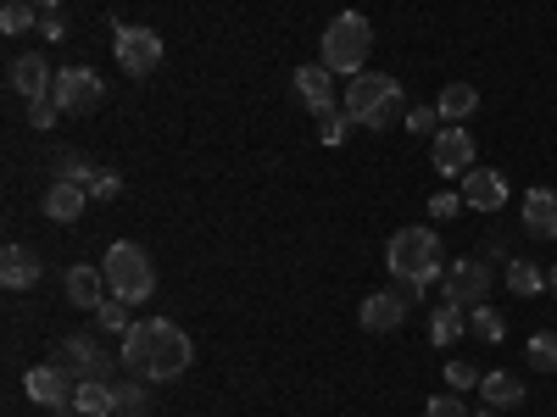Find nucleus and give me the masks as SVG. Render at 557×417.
Instances as JSON below:
<instances>
[{
    "mask_svg": "<svg viewBox=\"0 0 557 417\" xmlns=\"http://www.w3.org/2000/svg\"><path fill=\"white\" fill-rule=\"evenodd\" d=\"M112 56L123 62L128 78H151V73L162 67V34H157V28H139V23H117Z\"/></svg>",
    "mask_w": 557,
    "mask_h": 417,
    "instance_id": "39448f33",
    "label": "nucleus"
},
{
    "mask_svg": "<svg viewBox=\"0 0 557 417\" xmlns=\"http://www.w3.org/2000/svg\"><path fill=\"white\" fill-rule=\"evenodd\" d=\"M368 51H374V23H368L362 12H341L330 28H323V67H330V73L357 78Z\"/></svg>",
    "mask_w": 557,
    "mask_h": 417,
    "instance_id": "7ed1b4c3",
    "label": "nucleus"
},
{
    "mask_svg": "<svg viewBox=\"0 0 557 417\" xmlns=\"http://www.w3.org/2000/svg\"><path fill=\"white\" fill-rule=\"evenodd\" d=\"M28 28H39V7L34 0H7L0 7V34H28Z\"/></svg>",
    "mask_w": 557,
    "mask_h": 417,
    "instance_id": "b1692460",
    "label": "nucleus"
},
{
    "mask_svg": "<svg viewBox=\"0 0 557 417\" xmlns=\"http://www.w3.org/2000/svg\"><path fill=\"white\" fill-rule=\"evenodd\" d=\"M462 329H469V306H457V301H441L435 312H430V340L435 345H451Z\"/></svg>",
    "mask_w": 557,
    "mask_h": 417,
    "instance_id": "4be33fe9",
    "label": "nucleus"
},
{
    "mask_svg": "<svg viewBox=\"0 0 557 417\" xmlns=\"http://www.w3.org/2000/svg\"><path fill=\"white\" fill-rule=\"evenodd\" d=\"M335 78H341V73H330L323 62H301V67H296V101H301L307 112H318V117H330V112H335Z\"/></svg>",
    "mask_w": 557,
    "mask_h": 417,
    "instance_id": "9b49d317",
    "label": "nucleus"
},
{
    "mask_svg": "<svg viewBox=\"0 0 557 417\" xmlns=\"http://www.w3.org/2000/svg\"><path fill=\"white\" fill-rule=\"evenodd\" d=\"M430 212H435V223H446V217H457V212H462V195H435V201H430Z\"/></svg>",
    "mask_w": 557,
    "mask_h": 417,
    "instance_id": "4c0bfd02",
    "label": "nucleus"
},
{
    "mask_svg": "<svg viewBox=\"0 0 557 417\" xmlns=\"http://www.w3.org/2000/svg\"><path fill=\"white\" fill-rule=\"evenodd\" d=\"M524 235L557 240V190H546V184H535V190L524 195Z\"/></svg>",
    "mask_w": 557,
    "mask_h": 417,
    "instance_id": "dca6fc26",
    "label": "nucleus"
},
{
    "mask_svg": "<svg viewBox=\"0 0 557 417\" xmlns=\"http://www.w3.org/2000/svg\"><path fill=\"white\" fill-rule=\"evenodd\" d=\"M0 285L7 290H34L39 285V256L28 245H7L0 251Z\"/></svg>",
    "mask_w": 557,
    "mask_h": 417,
    "instance_id": "6ab92c4d",
    "label": "nucleus"
},
{
    "mask_svg": "<svg viewBox=\"0 0 557 417\" xmlns=\"http://www.w3.org/2000/svg\"><path fill=\"white\" fill-rule=\"evenodd\" d=\"M441 123H462V117H474L480 112V89L474 84H446L441 89V101H435Z\"/></svg>",
    "mask_w": 557,
    "mask_h": 417,
    "instance_id": "412c9836",
    "label": "nucleus"
},
{
    "mask_svg": "<svg viewBox=\"0 0 557 417\" xmlns=\"http://www.w3.org/2000/svg\"><path fill=\"white\" fill-rule=\"evenodd\" d=\"M34 34H45V39H67V23H62V12H45Z\"/></svg>",
    "mask_w": 557,
    "mask_h": 417,
    "instance_id": "e433bc0d",
    "label": "nucleus"
},
{
    "mask_svg": "<svg viewBox=\"0 0 557 417\" xmlns=\"http://www.w3.org/2000/svg\"><path fill=\"white\" fill-rule=\"evenodd\" d=\"M396 96H401V84H396L391 73H357V78L346 84V117L368 128Z\"/></svg>",
    "mask_w": 557,
    "mask_h": 417,
    "instance_id": "423d86ee",
    "label": "nucleus"
},
{
    "mask_svg": "<svg viewBox=\"0 0 557 417\" xmlns=\"http://www.w3.org/2000/svg\"><path fill=\"white\" fill-rule=\"evenodd\" d=\"M51 84H57V73L45 67V56H17L12 62V89L23 101H45V96H51Z\"/></svg>",
    "mask_w": 557,
    "mask_h": 417,
    "instance_id": "f3484780",
    "label": "nucleus"
},
{
    "mask_svg": "<svg viewBox=\"0 0 557 417\" xmlns=\"http://www.w3.org/2000/svg\"><path fill=\"white\" fill-rule=\"evenodd\" d=\"M123 195V178L117 173H101L96 184H89V201H117Z\"/></svg>",
    "mask_w": 557,
    "mask_h": 417,
    "instance_id": "72a5a7b5",
    "label": "nucleus"
},
{
    "mask_svg": "<svg viewBox=\"0 0 557 417\" xmlns=\"http://www.w3.org/2000/svg\"><path fill=\"white\" fill-rule=\"evenodd\" d=\"M34 7H39V12H57V7H62V0H34Z\"/></svg>",
    "mask_w": 557,
    "mask_h": 417,
    "instance_id": "58836bf2",
    "label": "nucleus"
},
{
    "mask_svg": "<svg viewBox=\"0 0 557 417\" xmlns=\"http://www.w3.org/2000/svg\"><path fill=\"white\" fill-rule=\"evenodd\" d=\"M435 123H441V112L435 106H407V134H418V139H424V134H435Z\"/></svg>",
    "mask_w": 557,
    "mask_h": 417,
    "instance_id": "2f4dec72",
    "label": "nucleus"
},
{
    "mask_svg": "<svg viewBox=\"0 0 557 417\" xmlns=\"http://www.w3.org/2000/svg\"><path fill=\"white\" fill-rule=\"evenodd\" d=\"M441 240H435V228H424V223H412V228H396L391 235V245H385V267H391V278H401L407 285V306L412 301H424V290L441 278Z\"/></svg>",
    "mask_w": 557,
    "mask_h": 417,
    "instance_id": "f03ea898",
    "label": "nucleus"
},
{
    "mask_svg": "<svg viewBox=\"0 0 557 417\" xmlns=\"http://www.w3.org/2000/svg\"><path fill=\"white\" fill-rule=\"evenodd\" d=\"M457 195H462V206H469V212H502L507 206V178L496 167H469Z\"/></svg>",
    "mask_w": 557,
    "mask_h": 417,
    "instance_id": "ddd939ff",
    "label": "nucleus"
},
{
    "mask_svg": "<svg viewBox=\"0 0 557 417\" xmlns=\"http://www.w3.org/2000/svg\"><path fill=\"white\" fill-rule=\"evenodd\" d=\"M101 273H107V290H112L117 301H128V306L157 295V267H151L146 245H134V240H117V245L107 251Z\"/></svg>",
    "mask_w": 557,
    "mask_h": 417,
    "instance_id": "20e7f679",
    "label": "nucleus"
},
{
    "mask_svg": "<svg viewBox=\"0 0 557 417\" xmlns=\"http://www.w3.org/2000/svg\"><path fill=\"white\" fill-rule=\"evenodd\" d=\"M51 162H57V178H67V184H84V190H89V184H96V178H101V173H96V167H89V162H84L78 151H57Z\"/></svg>",
    "mask_w": 557,
    "mask_h": 417,
    "instance_id": "cd10ccee",
    "label": "nucleus"
},
{
    "mask_svg": "<svg viewBox=\"0 0 557 417\" xmlns=\"http://www.w3.org/2000/svg\"><path fill=\"white\" fill-rule=\"evenodd\" d=\"M107 295H112V290H107V273H101V267H67V301H73L78 312H96Z\"/></svg>",
    "mask_w": 557,
    "mask_h": 417,
    "instance_id": "a211bd4d",
    "label": "nucleus"
},
{
    "mask_svg": "<svg viewBox=\"0 0 557 417\" xmlns=\"http://www.w3.org/2000/svg\"><path fill=\"white\" fill-rule=\"evenodd\" d=\"M524 356H530V367H535V374H557V334H552V329L530 334Z\"/></svg>",
    "mask_w": 557,
    "mask_h": 417,
    "instance_id": "bb28decb",
    "label": "nucleus"
},
{
    "mask_svg": "<svg viewBox=\"0 0 557 417\" xmlns=\"http://www.w3.org/2000/svg\"><path fill=\"white\" fill-rule=\"evenodd\" d=\"M39 212L51 217V223H78L89 212V190H84V184H67V178H51V190H45Z\"/></svg>",
    "mask_w": 557,
    "mask_h": 417,
    "instance_id": "4468645a",
    "label": "nucleus"
},
{
    "mask_svg": "<svg viewBox=\"0 0 557 417\" xmlns=\"http://www.w3.org/2000/svg\"><path fill=\"white\" fill-rule=\"evenodd\" d=\"M96 329H101V334H128V329H134V317H128V301L107 295V301L96 306Z\"/></svg>",
    "mask_w": 557,
    "mask_h": 417,
    "instance_id": "a878e982",
    "label": "nucleus"
},
{
    "mask_svg": "<svg viewBox=\"0 0 557 417\" xmlns=\"http://www.w3.org/2000/svg\"><path fill=\"white\" fill-rule=\"evenodd\" d=\"M469 167H480V162H474V139H469V128H462V123L441 128V134H435V173H441V178H462Z\"/></svg>",
    "mask_w": 557,
    "mask_h": 417,
    "instance_id": "f8f14e48",
    "label": "nucleus"
},
{
    "mask_svg": "<svg viewBox=\"0 0 557 417\" xmlns=\"http://www.w3.org/2000/svg\"><path fill=\"white\" fill-rule=\"evenodd\" d=\"M57 117H62V106H57L51 96H45V101H28V123H34V128H51Z\"/></svg>",
    "mask_w": 557,
    "mask_h": 417,
    "instance_id": "473e14b6",
    "label": "nucleus"
},
{
    "mask_svg": "<svg viewBox=\"0 0 557 417\" xmlns=\"http://www.w3.org/2000/svg\"><path fill=\"white\" fill-rule=\"evenodd\" d=\"M469 334H480V340L496 345V340L507 334V317H502L496 306H474V312H469Z\"/></svg>",
    "mask_w": 557,
    "mask_h": 417,
    "instance_id": "c85d7f7f",
    "label": "nucleus"
},
{
    "mask_svg": "<svg viewBox=\"0 0 557 417\" xmlns=\"http://www.w3.org/2000/svg\"><path fill=\"white\" fill-rule=\"evenodd\" d=\"M446 384L451 390H480V367L474 362H446Z\"/></svg>",
    "mask_w": 557,
    "mask_h": 417,
    "instance_id": "7c9ffc66",
    "label": "nucleus"
},
{
    "mask_svg": "<svg viewBox=\"0 0 557 417\" xmlns=\"http://www.w3.org/2000/svg\"><path fill=\"white\" fill-rule=\"evenodd\" d=\"M117 412L123 417H146L151 412V395L139 390V384H117Z\"/></svg>",
    "mask_w": 557,
    "mask_h": 417,
    "instance_id": "c756f323",
    "label": "nucleus"
},
{
    "mask_svg": "<svg viewBox=\"0 0 557 417\" xmlns=\"http://www.w3.org/2000/svg\"><path fill=\"white\" fill-rule=\"evenodd\" d=\"M318 139H323V146H341V139H346V117L330 112V117H323V128H318Z\"/></svg>",
    "mask_w": 557,
    "mask_h": 417,
    "instance_id": "c9c22d12",
    "label": "nucleus"
},
{
    "mask_svg": "<svg viewBox=\"0 0 557 417\" xmlns=\"http://www.w3.org/2000/svg\"><path fill=\"white\" fill-rule=\"evenodd\" d=\"M480 401H485V406H519V401H524V384H519L513 374H485V379H480Z\"/></svg>",
    "mask_w": 557,
    "mask_h": 417,
    "instance_id": "5701e85b",
    "label": "nucleus"
},
{
    "mask_svg": "<svg viewBox=\"0 0 557 417\" xmlns=\"http://www.w3.org/2000/svg\"><path fill=\"white\" fill-rule=\"evenodd\" d=\"M73 390H78V379L62 374L57 362H39V367H28V374H23V395L34 406H45V412H73Z\"/></svg>",
    "mask_w": 557,
    "mask_h": 417,
    "instance_id": "6e6552de",
    "label": "nucleus"
},
{
    "mask_svg": "<svg viewBox=\"0 0 557 417\" xmlns=\"http://www.w3.org/2000/svg\"><path fill=\"white\" fill-rule=\"evenodd\" d=\"M190 356H196L190 334H184L178 323H168V317H139L134 329L123 334V367L134 379L168 384V379H178L184 367H190Z\"/></svg>",
    "mask_w": 557,
    "mask_h": 417,
    "instance_id": "f257e3e1",
    "label": "nucleus"
},
{
    "mask_svg": "<svg viewBox=\"0 0 557 417\" xmlns=\"http://www.w3.org/2000/svg\"><path fill=\"white\" fill-rule=\"evenodd\" d=\"M424 417H469V406H462L457 395H441V401L424 406Z\"/></svg>",
    "mask_w": 557,
    "mask_h": 417,
    "instance_id": "f704fd0d",
    "label": "nucleus"
},
{
    "mask_svg": "<svg viewBox=\"0 0 557 417\" xmlns=\"http://www.w3.org/2000/svg\"><path fill=\"white\" fill-rule=\"evenodd\" d=\"M101 96H107V84H101V73H89V67H62L57 84H51V101L62 112H96Z\"/></svg>",
    "mask_w": 557,
    "mask_h": 417,
    "instance_id": "1a4fd4ad",
    "label": "nucleus"
},
{
    "mask_svg": "<svg viewBox=\"0 0 557 417\" xmlns=\"http://www.w3.org/2000/svg\"><path fill=\"white\" fill-rule=\"evenodd\" d=\"M485 295H491V267L480 256H462L441 273V301H457L474 312V306H485Z\"/></svg>",
    "mask_w": 557,
    "mask_h": 417,
    "instance_id": "0eeeda50",
    "label": "nucleus"
},
{
    "mask_svg": "<svg viewBox=\"0 0 557 417\" xmlns=\"http://www.w3.org/2000/svg\"><path fill=\"white\" fill-rule=\"evenodd\" d=\"M507 290H513V295H535V290H546V278H541L535 262L513 256V262H507Z\"/></svg>",
    "mask_w": 557,
    "mask_h": 417,
    "instance_id": "393cba45",
    "label": "nucleus"
},
{
    "mask_svg": "<svg viewBox=\"0 0 557 417\" xmlns=\"http://www.w3.org/2000/svg\"><path fill=\"white\" fill-rule=\"evenodd\" d=\"M362 329L368 334H396L401 323H407V295H391V290H380V295H368L362 301Z\"/></svg>",
    "mask_w": 557,
    "mask_h": 417,
    "instance_id": "2eb2a0df",
    "label": "nucleus"
},
{
    "mask_svg": "<svg viewBox=\"0 0 557 417\" xmlns=\"http://www.w3.org/2000/svg\"><path fill=\"white\" fill-rule=\"evenodd\" d=\"M469 417H496V412H491V406H480V412H469Z\"/></svg>",
    "mask_w": 557,
    "mask_h": 417,
    "instance_id": "a19ab883",
    "label": "nucleus"
},
{
    "mask_svg": "<svg viewBox=\"0 0 557 417\" xmlns=\"http://www.w3.org/2000/svg\"><path fill=\"white\" fill-rule=\"evenodd\" d=\"M57 367H62V374H73V379H112V356L96 345V340H89V334H73V340H62L57 345V356H51Z\"/></svg>",
    "mask_w": 557,
    "mask_h": 417,
    "instance_id": "9d476101",
    "label": "nucleus"
},
{
    "mask_svg": "<svg viewBox=\"0 0 557 417\" xmlns=\"http://www.w3.org/2000/svg\"><path fill=\"white\" fill-rule=\"evenodd\" d=\"M546 290L557 295V262H552V273H546Z\"/></svg>",
    "mask_w": 557,
    "mask_h": 417,
    "instance_id": "ea45409f",
    "label": "nucleus"
},
{
    "mask_svg": "<svg viewBox=\"0 0 557 417\" xmlns=\"http://www.w3.org/2000/svg\"><path fill=\"white\" fill-rule=\"evenodd\" d=\"M73 412H78V417H112V412H117V384H112V379H78Z\"/></svg>",
    "mask_w": 557,
    "mask_h": 417,
    "instance_id": "aec40b11",
    "label": "nucleus"
}]
</instances>
